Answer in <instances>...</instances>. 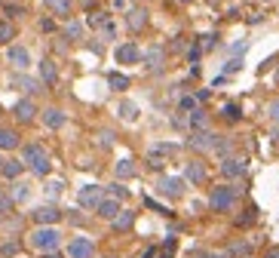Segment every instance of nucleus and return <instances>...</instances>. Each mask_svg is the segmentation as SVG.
I'll use <instances>...</instances> for the list:
<instances>
[{"label": "nucleus", "mask_w": 279, "mask_h": 258, "mask_svg": "<svg viewBox=\"0 0 279 258\" xmlns=\"http://www.w3.org/2000/svg\"><path fill=\"white\" fill-rule=\"evenodd\" d=\"M22 163H25L34 175H49V169H52L49 154L43 151V144H25V151H22Z\"/></svg>", "instance_id": "nucleus-1"}, {"label": "nucleus", "mask_w": 279, "mask_h": 258, "mask_svg": "<svg viewBox=\"0 0 279 258\" xmlns=\"http://www.w3.org/2000/svg\"><path fill=\"white\" fill-rule=\"evenodd\" d=\"M59 243H62V234L55 228H37L31 234V246L40 252H59Z\"/></svg>", "instance_id": "nucleus-2"}, {"label": "nucleus", "mask_w": 279, "mask_h": 258, "mask_svg": "<svg viewBox=\"0 0 279 258\" xmlns=\"http://www.w3.org/2000/svg\"><path fill=\"white\" fill-rule=\"evenodd\" d=\"M233 200H236V191L230 188V184H218V188H212V194H209V209L212 212H230Z\"/></svg>", "instance_id": "nucleus-3"}, {"label": "nucleus", "mask_w": 279, "mask_h": 258, "mask_svg": "<svg viewBox=\"0 0 279 258\" xmlns=\"http://www.w3.org/2000/svg\"><path fill=\"white\" fill-rule=\"evenodd\" d=\"M31 218H34V225L37 228H55L59 221H62V212H59V206H40V209H34L31 212Z\"/></svg>", "instance_id": "nucleus-4"}, {"label": "nucleus", "mask_w": 279, "mask_h": 258, "mask_svg": "<svg viewBox=\"0 0 279 258\" xmlns=\"http://www.w3.org/2000/svg\"><path fill=\"white\" fill-rule=\"evenodd\" d=\"M156 191L163 194V197L178 200V197L184 194V178H178V175H163V178L156 181Z\"/></svg>", "instance_id": "nucleus-5"}, {"label": "nucleus", "mask_w": 279, "mask_h": 258, "mask_svg": "<svg viewBox=\"0 0 279 258\" xmlns=\"http://www.w3.org/2000/svg\"><path fill=\"white\" fill-rule=\"evenodd\" d=\"M101 200H104V188H98V184H86V188H80V194H77V203L83 209H95Z\"/></svg>", "instance_id": "nucleus-6"}, {"label": "nucleus", "mask_w": 279, "mask_h": 258, "mask_svg": "<svg viewBox=\"0 0 279 258\" xmlns=\"http://www.w3.org/2000/svg\"><path fill=\"white\" fill-rule=\"evenodd\" d=\"M95 255V243L89 237H74L68 243V258H92Z\"/></svg>", "instance_id": "nucleus-7"}, {"label": "nucleus", "mask_w": 279, "mask_h": 258, "mask_svg": "<svg viewBox=\"0 0 279 258\" xmlns=\"http://www.w3.org/2000/svg\"><path fill=\"white\" fill-rule=\"evenodd\" d=\"M218 141H221V138H218L215 132H196V135H193L187 144L193 147V151H215V147H218Z\"/></svg>", "instance_id": "nucleus-8"}, {"label": "nucleus", "mask_w": 279, "mask_h": 258, "mask_svg": "<svg viewBox=\"0 0 279 258\" xmlns=\"http://www.w3.org/2000/svg\"><path fill=\"white\" fill-rule=\"evenodd\" d=\"M117 62L120 65H135V62H141V49L135 46V43H123V46H117Z\"/></svg>", "instance_id": "nucleus-9"}, {"label": "nucleus", "mask_w": 279, "mask_h": 258, "mask_svg": "<svg viewBox=\"0 0 279 258\" xmlns=\"http://www.w3.org/2000/svg\"><path fill=\"white\" fill-rule=\"evenodd\" d=\"M34 114H37V108H34L31 98H22V101H16V108H13V117H16L19 123H31Z\"/></svg>", "instance_id": "nucleus-10"}, {"label": "nucleus", "mask_w": 279, "mask_h": 258, "mask_svg": "<svg viewBox=\"0 0 279 258\" xmlns=\"http://www.w3.org/2000/svg\"><path fill=\"white\" fill-rule=\"evenodd\" d=\"M7 59H10V65H13V68H19V71H25V68L31 65V53H28L25 46H10Z\"/></svg>", "instance_id": "nucleus-11"}, {"label": "nucleus", "mask_w": 279, "mask_h": 258, "mask_svg": "<svg viewBox=\"0 0 279 258\" xmlns=\"http://www.w3.org/2000/svg\"><path fill=\"white\" fill-rule=\"evenodd\" d=\"M132 225H135V212H132V209H120V212H117V218L110 221V228H114L117 234H123V231H129Z\"/></svg>", "instance_id": "nucleus-12"}, {"label": "nucleus", "mask_w": 279, "mask_h": 258, "mask_svg": "<svg viewBox=\"0 0 279 258\" xmlns=\"http://www.w3.org/2000/svg\"><path fill=\"white\" fill-rule=\"evenodd\" d=\"M221 175H224V178H243V175H246V163L227 157V160L221 163Z\"/></svg>", "instance_id": "nucleus-13"}, {"label": "nucleus", "mask_w": 279, "mask_h": 258, "mask_svg": "<svg viewBox=\"0 0 279 258\" xmlns=\"http://www.w3.org/2000/svg\"><path fill=\"white\" fill-rule=\"evenodd\" d=\"M95 212H98V218H107V221H114V218H117V212H120V200H114V197H104V200L95 206Z\"/></svg>", "instance_id": "nucleus-14"}, {"label": "nucleus", "mask_w": 279, "mask_h": 258, "mask_svg": "<svg viewBox=\"0 0 279 258\" xmlns=\"http://www.w3.org/2000/svg\"><path fill=\"white\" fill-rule=\"evenodd\" d=\"M40 77H43L46 86H55V83H59V71H55V62H52V59H43V62H40Z\"/></svg>", "instance_id": "nucleus-15"}, {"label": "nucleus", "mask_w": 279, "mask_h": 258, "mask_svg": "<svg viewBox=\"0 0 279 258\" xmlns=\"http://www.w3.org/2000/svg\"><path fill=\"white\" fill-rule=\"evenodd\" d=\"M163 59H166V49H163V46H150V49L144 53V62H147L150 71H159V68H163Z\"/></svg>", "instance_id": "nucleus-16"}, {"label": "nucleus", "mask_w": 279, "mask_h": 258, "mask_svg": "<svg viewBox=\"0 0 279 258\" xmlns=\"http://www.w3.org/2000/svg\"><path fill=\"white\" fill-rule=\"evenodd\" d=\"M184 178H187V181H193V184H203V181H206V166L199 163V160L187 163V169H184Z\"/></svg>", "instance_id": "nucleus-17"}, {"label": "nucleus", "mask_w": 279, "mask_h": 258, "mask_svg": "<svg viewBox=\"0 0 279 258\" xmlns=\"http://www.w3.org/2000/svg\"><path fill=\"white\" fill-rule=\"evenodd\" d=\"M16 147H19V132L0 126V151H16Z\"/></svg>", "instance_id": "nucleus-18"}, {"label": "nucleus", "mask_w": 279, "mask_h": 258, "mask_svg": "<svg viewBox=\"0 0 279 258\" xmlns=\"http://www.w3.org/2000/svg\"><path fill=\"white\" fill-rule=\"evenodd\" d=\"M43 123H46V129H62L65 126V114L59 108H46L43 111Z\"/></svg>", "instance_id": "nucleus-19"}, {"label": "nucleus", "mask_w": 279, "mask_h": 258, "mask_svg": "<svg viewBox=\"0 0 279 258\" xmlns=\"http://www.w3.org/2000/svg\"><path fill=\"white\" fill-rule=\"evenodd\" d=\"M126 25H129V31H141V28H147V13H144V10H129Z\"/></svg>", "instance_id": "nucleus-20"}, {"label": "nucleus", "mask_w": 279, "mask_h": 258, "mask_svg": "<svg viewBox=\"0 0 279 258\" xmlns=\"http://www.w3.org/2000/svg\"><path fill=\"white\" fill-rule=\"evenodd\" d=\"M43 4H46L55 16H62V19H68L71 10H74V0H43Z\"/></svg>", "instance_id": "nucleus-21"}, {"label": "nucleus", "mask_w": 279, "mask_h": 258, "mask_svg": "<svg viewBox=\"0 0 279 258\" xmlns=\"http://www.w3.org/2000/svg\"><path fill=\"white\" fill-rule=\"evenodd\" d=\"M22 169H25V163H22V160H7V163H4V169H0V175H4V178H19V175H22Z\"/></svg>", "instance_id": "nucleus-22"}, {"label": "nucleus", "mask_w": 279, "mask_h": 258, "mask_svg": "<svg viewBox=\"0 0 279 258\" xmlns=\"http://www.w3.org/2000/svg\"><path fill=\"white\" fill-rule=\"evenodd\" d=\"M107 86L117 89V92H123V89H129V77L126 74H107Z\"/></svg>", "instance_id": "nucleus-23"}, {"label": "nucleus", "mask_w": 279, "mask_h": 258, "mask_svg": "<svg viewBox=\"0 0 279 258\" xmlns=\"http://www.w3.org/2000/svg\"><path fill=\"white\" fill-rule=\"evenodd\" d=\"M10 197H13V203H25V200L31 197L28 184H25V181H16V184H13V194H10Z\"/></svg>", "instance_id": "nucleus-24"}, {"label": "nucleus", "mask_w": 279, "mask_h": 258, "mask_svg": "<svg viewBox=\"0 0 279 258\" xmlns=\"http://www.w3.org/2000/svg\"><path fill=\"white\" fill-rule=\"evenodd\" d=\"M114 172H117V178H132L135 175V166H132V160H120L114 166Z\"/></svg>", "instance_id": "nucleus-25"}, {"label": "nucleus", "mask_w": 279, "mask_h": 258, "mask_svg": "<svg viewBox=\"0 0 279 258\" xmlns=\"http://www.w3.org/2000/svg\"><path fill=\"white\" fill-rule=\"evenodd\" d=\"M249 252H252V246H249V243H233L224 255H227V258H246Z\"/></svg>", "instance_id": "nucleus-26"}, {"label": "nucleus", "mask_w": 279, "mask_h": 258, "mask_svg": "<svg viewBox=\"0 0 279 258\" xmlns=\"http://www.w3.org/2000/svg\"><path fill=\"white\" fill-rule=\"evenodd\" d=\"M221 117H224L227 123H236L239 117H243V114H239V105H233V101H230V105H224V108H221Z\"/></svg>", "instance_id": "nucleus-27"}, {"label": "nucleus", "mask_w": 279, "mask_h": 258, "mask_svg": "<svg viewBox=\"0 0 279 258\" xmlns=\"http://www.w3.org/2000/svg\"><path fill=\"white\" fill-rule=\"evenodd\" d=\"M190 126H193L196 132H203V129H206V114H203L199 108H196V111H190Z\"/></svg>", "instance_id": "nucleus-28"}, {"label": "nucleus", "mask_w": 279, "mask_h": 258, "mask_svg": "<svg viewBox=\"0 0 279 258\" xmlns=\"http://www.w3.org/2000/svg\"><path fill=\"white\" fill-rule=\"evenodd\" d=\"M65 37H68V40H80V37H83V25H80V22H68Z\"/></svg>", "instance_id": "nucleus-29"}, {"label": "nucleus", "mask_w": 279, "mask_h": 258, "mask_svg": "<svg viewBox=\"0 0 279 258\" xmlns=\"http://www.w3.org/2000/svg\"><path fill=\"white\" fill-rule=\"evenodd\" d=\"M16 37V28H13V22H0V43H10Z\"/></svg>", "instance_id": "nucleus-30"}, {"label": "nucleus", "mask_w": 279, "mask_h": 258, "mask_svg": "<svg viewBox=\"0 0 279 258\" xmlns=\"http://www.w3.org/2000/svg\"><path fill=\"white\" fill-rule=\"evenodd\" d=\"M107 191H110V197H114V200H126V197H129V191H126V188H123V184H120V181L107 184Z\"/></svg>", "instance_id": "nucleus-31"}, {"label": "nucleus", "mask_w": 279, "mask_h": 258, "mask_svg": "<svg viewBox=\"0 0 279 258\" xmlns=\"http://www.w3.org/2000/svg\"><path fill=\"white\" fill-rule=\"evenodd\" d=\"M120 117L135 120V117H138V108H135V105H129V101H123V105H120Z\"/></svg>", "instance_id": "nucleus-32"}, {"label": "nucleus", "mask_w": 279, "mask_h": 258, "mask_svg": "<svg viewBox=\"0 0 279 258\" xmlns=\"http://www.w3.org/2000/svg\"><path fill=\"white\" fill-rule=\"evenodd\" d=\"M13 206H16V203H13V197L0 191V215H10V212H13Z\"/></svg>", "instance_id": "nucleus-33"}, {"label": "nucleus", "mask_w": 279, "mask_h": 258, "mask_svg": "<svg viewBox=\"0 0 279 258\" xmlns=\"http://www.w3.org/2000/svg\"><path fill=\"white\" fill-rule=\"evenodd\" d=\"M62 188H65L62 181H49V184H46V197H49V200H55V197L62 194Z\"/></svg>", "instance_id": "nucleus-34"}, {"label": "nucleus", "mask_w": 279, "mask_h": 258, "mask_svg": "<svg viewBox=\"0 0 279 258\" xmlns=\"http://www.w3.org/2000/svg\"><path fill=\"white\" fill-rule=\"evenodd\" d=\"M252 221H255V209H249L246 215H239V218H236V228H249Z\"/></svg>", "instance_id": "nucleus-35"}, {"label": "nucleus", "mask_w": 279, "mask_h": 258, "mask_svg": "<svg viewBox=\"0 0 279 258\" xmlns=\"http://www.w3.org/2000/svg\"><path fill=\"white\" fill-rule=\"evenodd\" d=\"M89 25H92V28H104V25H107V16H104V13H92V16H89Z\"/></svg>", "instance_id": "nucleus-36"}, {"label": "nucleus", "mask_w": 279, "mask_h": 258, "mask_svg": "<svg viewBox=\"0 0 279 258\" xmlns=\"http://www.w3.org/2000/svg\"><path fill=\"white\" fill-rule=\"evenodd\" d=\"M267 114H270L273 123H279V98H273V101L267 105Z\"/></svg>", "instance_id": "nucleus-37"}, {"label": "nucleus", "mask_w": 279, "mask_h": 258, "mask_svg": "<svg viewBox=\"0 0 279 258\" xmlns=\"http://www.w3.org/2000/svg\"><path fill=\"white\" fill-rule=\"evenodd\" d=\"M16 252H19V240H10L0 246V255H16Z\"/></svg>", "instance_id": "nucleus-38"}, {"label": "nucleus", "mask_w": 279, "mask_h": 258, "mask_svg": "<svg viewBox=\"0 0 279 258\" xmlns=\"http://www.w3.org/2000/svg\"><path fill=\"white\" fill-rule=\"evenodd\" d=\"M4 13H7V16H25V7H22V4H7Z\"/></svg>", "instance_id": "nucleus-39"}, {"label": "nucleus", "mask_w": 279, "mask_h": 258, "mask_svg": "<svg viewBox=\"0 0 279 258\" xmlns=\"http://www.w3.org/2000/svg\"><path fill=\"white\" fill-rule=\"evenodd\" d=\"M178 108H181V111H196V98H193V95H184V98L178 101Z\"/></svg>", "instance_id": "nucleus-40"}, {"label": "nucleus", "mask_w": 279, "mask_h": 258, "mask_svg": "<svg viewBox=\"0 0 279 258\" xmlns=\"http://www.w3.org/2000/svg\"><path fill=\"white\" fill-rule=\"evenodd\" d=\"M144 203H147V206H150V209H156V212H159V215H169V209H166V206H159V203H156V200H153V197H144Z\"/></svg>", "instance_id": "nucleus-41"}, {"label": "nucleus", "mask_w": 279, "mask_h": 258, "mask_svg": "<svg viewBox=\"0 0 279 258\" xmlns=\"http://www.w3.org/2000/svg\"><path fill=\"white\" fill-rule=\"evenodd\" d=\"M147 163H150V169H163V166H166V163H163V157L153 154V151H150V160H147Z\"/></svg>", "instance_id": "nucleus-42"}, {"label": "nucleus", "mask_w": 279, "mask_h": 258, "mask_svg": "<svg viewBox=\"0 0 279 258\" xmlns=\"http://www.w3.org/2000/svg\"><path fill=\"white\" fill-rule=\"evenodd\" d=\"M239 68H243V62H239V59H230V62L224 65V71H227V74H236Z\"/></svg>", "instance_id": "nucleus-43"}, {"label": "nucleus", "mask_w": 279, "mask_h": 258, "mask_svg": "<svg viewBox=\"0 0 279 258\" xmlns=\"http://www.w3.org/2000/svg\"><path fill=\"white\" fill-rule=\"evenodd\" d=\"M153 154H175V144H156Z\"/></svg>", "instance_id": "nucleus-44"}, {"label": "nucleus", "mask_w": 279, "mask_h": 258, "mask_svg": "<svg viewBox=\"0 0 279 258\" xmlns=\"http://www.w3.org/2000/svg\"><path fill=\"white\" fill-rule=\"evenodd\" d=\"M199 53H203V46L193 43V46H190V53H187V59H190V62H199Z\"/></svg>", "instance_id": "nucleus-45"}, {"label": "nucleus", "mask_w": 279, "mask_h": 258, "mask_svg": "<svg viewBox=\"0 0 279 258\" xmlns=\"http://www.w3.org/2000/svg\"><path fill=\"white\" fill-rule=\"evenodd\" d=\"M215 40H218V37L209 34V37H203V43H199V46H203V49H215Z\"/></svg>", "instance_id": "nucleus-46"}, {"label": "nucleus", "mask_w": 279, "mask_h": 258, "mask_svg": "<svg viewBox=\"0 0 279 258\" xmlns=\"http://www.w3.org/2000/svg\"><path fill=\"white\" fill-rule=\"evenodd\" d=\"M246 49H249V43H246V40H239V43H236V46H233V56H243V53H246Z\"/></svg>", "instance_id": "nucleus-47"}, {"label": "nucleus", "mask_w": 279, "mask_h": 258, "mask_svg": "<svg viewBox=\"0 0 279 258\" xmlns=\"http://www.w3.org/2000/svg\"><path fill=\"white\" fill-rule=\"evenodd\" d=\"M101 144L110 147V144H114V132H101Z\"/></svg>", "instance_id": "nucleus-48"}, {"label": "nucleus", "mask_w": 279, "mask_h": 258, "mask_svg": "<svg viewBox=\"0 0 279 258\" xmlns=\"http://www.w3.org/2000/svg\"><path fill=\"white\" fill-rule=\"evenodd\" d=\"M40 28H43V31H52V28H55V22H52V19H43V22H40Z\"/></svg>", "instance_id": "nucleus-49"}, {"label": "nucleus", "mask_w": 279, "mask_h": 258, "mask_svg": "<svg viewBox=\"0 0 279 258\" xmlns=\"http://www.w3.org/2000/svg\"><path fill=\"white\" fill-rule=\"evenodd\" d=\"M264 258H279V249H267V255Z\"/></svg>", "instance_id": "nucleus-50"}, {"label": "nucleus", "mask_w": 279, "mask_h": 258, "mask_svg": "<svg viewBox=\"0 0 279 258\" xmlns=\"http://www.w3.org/2000/svg\"><path fill=\"white\" fill-rule=\"evenodd\" d=\"M43 258H65L62 252H43Z\"/></svg>", "instance_id": "nucleus-51"}, {"label": "nucleus", "mask_w": 279, "mask_h": 258, "mask_svg": "<svg viewBox=\"0 0 279 258\" xmlns=\"http://www.w3.org/2000/svg\"><path fill=\"white\" fill-rule=\"evenodd\" d=\"M203 258H227V255H218V252H206Z\"/></svg>", "instance_id": "nucleus-52"}, {"label": "nucleus", "mask_w": 279, "mask_h": 258, "mask_svg": "<svg viewBox=\"0 0 279 258\" xmlns=\"http://www.w3.org/2000/svg\"><path fill=\"white\" fill-rule=\"evenodd\" d=\"M153 255H156V249H153V246H150V249H147V252H144V255H141V258H153Z\"/></svg>", "instance_id": "nucleus-53"}, {"label": "nucleus", "mask_w": 279, "mask_h": 258, "mask_svg": "<svg viewBox=\"0 0 279 258\" xmlns=\"http://www.w3.org/2000/svg\"><path fill=\"white\" fill-rule=\"evenodd\" d=\"M4 163H7V157H4V151H0V169H4Z\"/></svg>", "instance_id": "nucleus-54"}, {"label": "nucleus", "mask_w": 279, "mask_h": 258, "mask_svg": "<svg viewBox=\"0 0 279 258\" xmlns=\"http://www.w3.org/2000/svg\"><path fill=\"white\" fill-rule=\"evenodd\" d=\"M178 4H193V0H178Z\"/></svg>", "instance_id": "nucleus-55"}, {"label": "nucleus", "mask_w": 279, "mask_h": 258, "mask_svg": "<svg viewBox=\"0 0 279 258\" xmlns=\"http://www.w3.org/2000/svg\"><path fill=\"white\" fill-rule=\"evenodd\" d=\"M209 4H212V7H215V4H218V0H209Z\"/></svg>", "instance_id": "nucleus-56"}, {"label": "nucleus", "mask_w": 279, "mask_h": 258, "mask_svg": "<svg viewBox=\"0 0 279 258\" xmlns=\"http://www.w3.org/2000/svg\"><path fill=\"white\" fill-rule=\"evenodd\" d=\"M107 258H117V255H107Z\"/></svg>", "instance_id": "nucleus-57"}]
</instances>
